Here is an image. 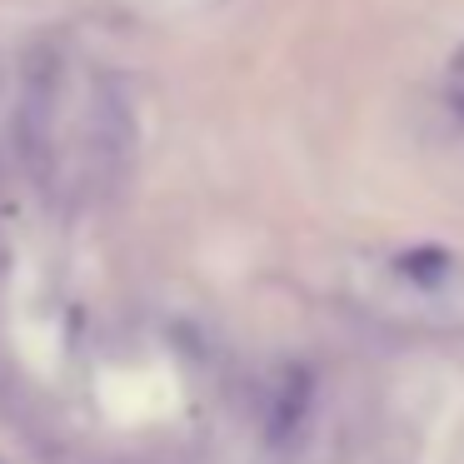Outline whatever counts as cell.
Returning <instances> with one entry per match:
<instances>
[{"instance_id": "obj_4", "label": "cell", "mask_w": 464, "mask_h": 464, "mask_svg": "<svg viewBox=\"0 0 464 464\" xmlns=\"http://www.w3.org/2000/svg\"><path fill=\"white\" fill-rule=\"evenodd\" d=\"M454 71H459V75H464V51H459V55H454Z\"/></svg>"}, {"instance_id": "obj_3", "label": "cell", "mask_w": 464, "mask_h": 464, "mask_svg": "<svg viewBox=\"0 0 464 464\" xmlns=\"http://www.w3.org/2000/svg\"><path fill=\"white\" fill-rule=\"evenodd\" d=\"M400 270L410 275V280H420V285H434V280L450 275V250H444V245H420V250H410L400 260Z\"/></svg>"}, {"instance_id": "obj_2", "label": "cell", "mask_w": 464, "mask_h": 464, "mask_svg": "<svg viewBox=\"0 0 464 464\" xmlns=\"http://www.w3.org/2000/svg\"><path fill=\"white\" fill-rule=\"evenodd\" d=\"M304 410H310V374L290 370L270 404V444H290L295 430L304 424Z\"/></svg>"}, {"instance_id": "obj_1", "label": "cell", "mask_w": 464, "mask_h": 464, "mask_svg": "<svg viewBox=\"0 0 464 464\" xmlns=\"http://www.w3.org/2000/svg\"><path fill=\"white\" fill-rule=\"evenodd\" d=\"M55 95H61V51L35 45L25 55L21 105H15V140H21L31 170H45V150H51V130H55Z\"/></svg>"}]
</instances>
